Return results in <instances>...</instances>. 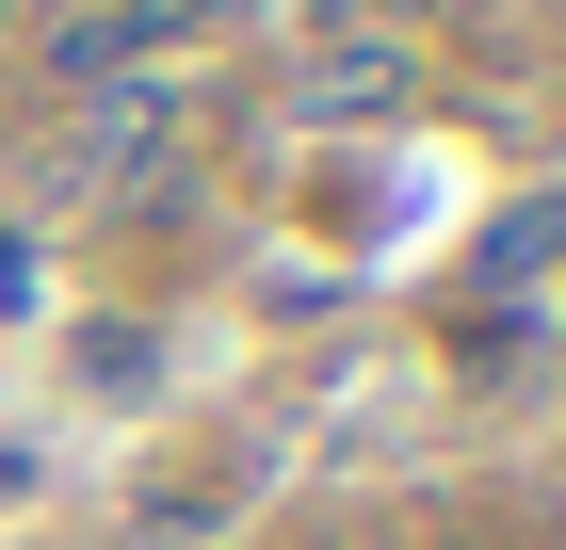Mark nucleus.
Wrapping results in <instances>:
<instances>
[{"instance_id": "f257e3e1", "label": "nucleus", "mask_w": 566, "mask_h": 550, "mask_svg": "<svg viewBox=\"0 0 566 550\" xmlns=\"http://www.w3.org/2000/svg\"><path fill=\"white\" fill-rule=\"evenodd\" d=\"M292 97H307V114H389V97H405V33H324L292 65Z\"/></svg>"}, {"instance_id": "f03ea898", "label": "nucleus", "mask_w": 566, "mask_h": 550, "mask_svg": "<svg viewBox=\"0 0 566 550\" xmlns=\"http://www.w3.org/2000/svg\"><path fill=\"white\" fill-rule=\"evenodd\" d=\"M551 259H566V195H534V211L485 227V276H551Z\"/></svg>"}, {"instance_id": "7ed1b4c3", "label": "nucleus", "mask_w": 566, "mask_h": 550, "mask_svg": "<svg viewBox=\"0 0 566 550\" xmlns=\"http://www.w3.org/2000/svg\"><path fill=\"white\" fill-rule=\"evenodd\" d=\"M130 550H227V518H211V502H178V518H146Z\"/></svg>"}]
</instances>
